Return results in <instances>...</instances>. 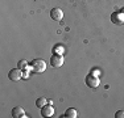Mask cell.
Instances as JSON below:
<instances>
[{
	"instance_id": "cell-2",
	"label": "cell",
	"mask_w": 124,
	"mask_h": 118,
	"mask_svg": "<svg viewBox=\"0 0 124 118\" xmlns=\"http://www.w3.org/2000/svg\"><path fill=\"white\" fill-rule=\"evenodd\" d=\"M85 81H86V84H87L88 88H98L99 84H100L99 78H98V76H95V75H93V73L87 75L86 76V80H85Z\"/></svg>"
},
{
	"instance_id": "cell-9",
	"label": "cell",
	"mask_w": 124,
	"mask_h": 118,
	"mask_svg": "<svg viewBox=\"0 0 124 118\" xmlns=\"http://www.w3.org/2000/svg\"><path fill=\"white\" fill-rule=\"evenodd\" d=\"M63 117H67V118H77V117H78V113H77V110H75V109L69 108L66 111H65Z\"/></svg>"
},
{
	"instance_id": "cell-12",
	"label": "cell",
	"mask_w": 124,
	"mask_h": 118,
	"mask_svg": "<svg viewBox=\"0 0 124 118\" xmlns=\"http://www.w3.org/2000/svg\"><path fill=\"white\" fill-rule=\"evenodd\" d=\"M115 118H124V110H117L115 113Z\"/></svg>"
},
{
	"instance_id": "cell-1",
	"label": "cell",
	"mask_w": 124,
	"mask_h": 118,
	"mask_svg": "<svg viewBox=\"0 0 124 118\" xmlns=\"http://www.w3.org/2000/svg\"><path fill=\"white\" fill-rule=\"evenodd\" d=\"M31 67H32V71L34 73H42L46 70V62L42 60V59H34L32 62Z\"/></svg>"
},
{
	"instance_id": "cell-5",
	"label": "cell",
	"mask_w": 124,
	"mask_h": 118,
	"mask_svg": "<svg viewBox=\"0 0 124 118\" xmlns=\"http://www.w3.org/2000/svg\"><path fill=\"white\" fill-rule=\"evenodd\" d=\"M50 17L54 21H62V19H63V12H62L61 8H53L50 11Z\"/></svg>"
},
{
	"instance_id": "cell-7",
	"label": "cell",
	"mask_w": 124,
	"mask_h": 118,
	"mask_svg": "<svg viewBox=\"0 0 124 118\" xmlns=\"http://www.w3.org/2000/svg\"><path fill=\"white\" fill-rule=\"evenodd\" d=\"M111 20L114 24H117V25H122L124 24V14L122 12H115V13L111 14Z\"/></svg>"
},
{
	"instance_id": "cell-13",
	"label": "cell",
	"mask_w": 124,
	"mask_h": 118,
	"mask_svg": "<svg viewBox=\"0 0 124 118\" xmlns=\"http://www.w3.org/2000/svg\"><path fill=\"white\" fill-rule=\"evenodd\" d=\"M32 70H25L24 72H23V79H28V76H29V72H31Z\"/></svg>"
},
{
	"instance_id": "cell-8",
	"label": "cell",
	"mask_w": 124,
	"mask_h": 118,
	"mask_svg": "<svg viewBox=\"0 0 124 118\" xmlns=\"http://www.w3.org/2000/svg\"><path fill=\"white\" fill-rule=\"evenodd\" d=\"M11 114H12L13 118H25V117H26L24 109L20 108V106H16V108H13V109H12V113H11Z\"/></svg>"
},
{
	"instance_id": "cell-10",
	"label": "cell",
	"mask_w": 124,
	"mask_h": 118,
	"mask_svg": "<svg viewBox=\"0 0 124 118\" xmlns=\"http://www.w3.org/2000/svg\"><path fill=\"white\" fill-rule=\"evenodd\" d=\"M17 68H20L21 71H25V70H32V67L28 64V62L23 59V60H20L19 63H17Z\"/></svg>"
},
{
	"instance_id": "cell-3",
	"label": "cell",
	"mask_w": 124,
	"mask_h": 118,
	"mask_svg": "<svg viewBox=\"0 0 124 118\" xmlns=\"http://www.w3.org/2000/svg\"><path fill=\"white\" fill-rule=\"evenodd\" d=\"M63 55L62 54H53L52 58H50V66L55 67V68H58V67H61L62 64H63Z\"/></svg>"
},
{
	"instance_id": "cell-14",
	"label": "cell",
	"mask_w": 124,
	"mask_h": 118,
	"mask_svg": "<svg viewBox=\"0 0 124 118\" xmlns=\"http://www.w3.org/2000/svg\"><path fill=\"white\" fill-rule=\"evenodd\" d=\"M55 51H58L57 54H63V49H62V47H60V46L55 47Z\"/></svg>"
},
{
	"instance_id": "cell-6",
	"label": "cell",
	"mask_w": 124,
	"mask_h": 118,
	"mask_svg": "<svg viewBox=\"0 0 124 118\" xmlns=\"http://www.w3.org/2000/svg\"><path fill=\"white\" fill-rule=\"evenodd\" d=\"M54 114V108L52 106V104H46L45 106L41 108V116L48 118V117H52Z\"/></svg>"
},
{
	"instance_id": "cell-4",
	"label": "cell",
	"mask_w": 124,
	"mask_h": 118,
	"mask_svg": "<svg viewBox=\"0 0 124 118\" xmlns=\"http://www.w3.org/2000/svg\"><path fill=\"white\" fill-rule=\"evenodd\" d=\"M8 78L11 79L12 81H19L20 79L23 78V71L20 68H13L9 71V73H8Z\"/></svg>"
},
{
	"instance_id": "cell-11",
	"label": "cell",
	"mask_w": 124,
	"mask_h": 118,
	"mask_svg": "<svg viewBox=\"0 0 124 118\" xmlns=\"http://www.w3.org/2000/svg\"><path fill=\"white\" fill-rule=\"evenodd\" d=\"M46 104H48V100L45 98V97H40V98L36 100V106L37 108H42V106H45Z\"/></svg>"
},
{
	"instance_id": "cell-16",
	"label": "cell",
	"mask_w": 124,
	"mask_h": 118,
	"mask_svg": "<svg viewBox=\"0 0 124 118\" xmlns=\"http://www.w3.org/2000/svg\"><path fill=\"white\" fill-rule=\"evenodd\" d=\"M122 13H123V14H124V8H123V9H122Z\"/></svg>"
},
{
	"instance_id": "cell-15",
	"label": "cell",
	"mask_w": 124,
	"mask_h": 118,
	"mask_svg": "<svg viewBox=\"0 0 124 118\" xmlns=\"http://www.w3.org/2000/svg\"><path fill=\"white\" fill-rule=\"evenodd\" d=\"M91 73H93V75H95V76H99L100 75V72L98 70H94V71H91Z\"/></svg>"
}]
</instances>
